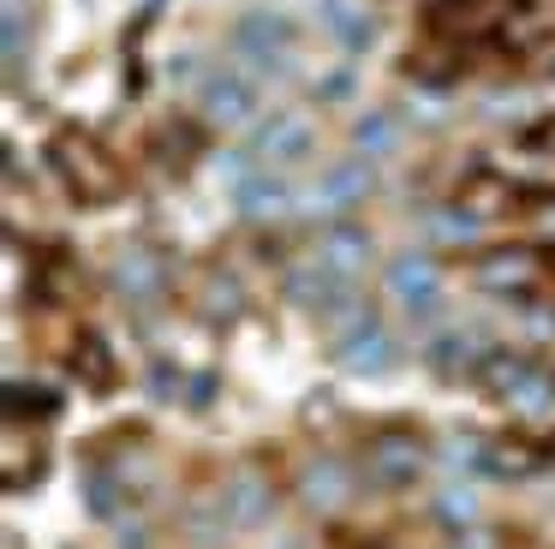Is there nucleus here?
Here are the masks:
<instances>
[{
  "instance_id": "f257e3e1",
  "label": "nucleus",
  "mask_w": 555,
  "mask_h": 549,
  "mask_svg": "<svg viewBox=\"0 0 555 549\" xmlns=\"http://www.w3.org/2000/svg\"><path fill=\"white\" fill-rule=\"evenodd\" d=\"M42 167L61 186V197L73 209H90V215L126 203V191H132V167L114 155V143L102 131L78 126V119H66V126H54L42 138Z\"/></svg>"
},
{
  "instance_id": "f03ea898",
  "label": "nucleus",
  "mask_w": 555,
  "mask_h": 549,
  "mask_svg": "<svg viewBox=\"0 0 555 549\" xmlns=\"http://www.w3.org/2000/svg\"><path fill=\"white\" fill-rule=\"evenodd\" d=\"M472 388L531 430L555 424V365L531 341H495L490 353H483Z\"/></svg>"
},
{
  "instance_id": "7ed1b4c3",
  "label": "nucleus",
  "mask_w": 555,
  "mask_h": 549,
  "mask_svg": "<svg viewBox=\"0 0 555 549\" xmlns=\"http://www.w3.org/2000/svg\"><path fill=\"white\" fill-rule=\"evenodd\" d=\"M317 150H323V119H317L311 107L281 102V107H269L251 131H240V143L216 150V174L221 179H240V174H251V167L299 174V167L317 162Z\"/></svg>"
},
{
  "instance_id": "20e7f679",
  "label": "nucleus",
  "mask_w": 555,
  "mask_h": 549,
  "mask_svg": "<svg viewBox=\"0 0 555 549\" xmlns=\"http://www.w3.org/2000/svg\"><path fill=\"white\" fill-rule=\"evenodd\" d=\"M460 274H466L472 293L502 305V310H526V305L555 293L550 257H543L538 239H483L478 251L460 257Z\"/></svg>"
},
{
  "instance_id": "39448f33",
  "label": "nucleus",
  "mask_w": 555,
  "mask_h": 549,
  "mask_svg": "<svg viewBox=\"0 0 555 549\" xmlns=\"http://www.w3.org/2000/svg\"><path fill=\"white\" fill-rule=\"evenodd\" d=\"M228 60H240L251 78L287 84L305 66V24L287 7H245L228 24Z\"/></svg>"
},
{
  "instance_id": "423d86ee",
  "label": "nucleus",
  "mask_w": 555,
  "mask_h": 549,
  "mask_svg": "<svg viewBox=\"0 0 555 549\" xmlns=\"http://www.w3.org/2000/svg\"><path fill=\"white\" fill-rule=\"evenodd\" d=\"M383 298L412 322V329H436L448 317V263L430 245H406L383 263Z\"/></svg>"
},
{
  "instance_id": "0eeeda50",
  "label": "nucleus",
  "mask_w": 555,
  "mask_h": 549,
  "mask_svg": "<svg viewBox=\"0 0 555 549\" xmlns=\"http://www.w3.org/2000/svg\"><path fill=\"white\" fill-rule=\"evenodd\" d=\"M192 114L204 119L216 138L221 131H251L257 119L269 114L263 78H251L240 60H209V66L192 78Z\"/></svg>"
},
{
  "instance_id": "6e6552de",
  "label": "nucleus",
  "mask_w": 555,
  "mask_h": 549,
  "mask_svg": "<svg viewBox=\"0 0 555 549\" xmlns=\"http://www.w3.org/2000/svg\"><path fill=\"white\" fill-rule=\"evenodd\" d=\"M430 460H436V448L424 442L418 424H383L359 448L364 489H383V496H412L430 477Z\"/></svg>"
},
{
  "instance_id": "1a4fd4ad",
  "label": "nucleus",
  "mask_w": 555,
  "mask_h": 549,
  "mask_svg": "<svg viewBox=\"0 0 555 549\" xmlns=\"http://www.w3.org/2000/svg\"><path fill=\"white\" fill-rule=\"evenodd\" d=\"M328 358H335L347 376H364V382L400 370V334L388 329V317H383V305H376V298H364L347 322H335V329H328Z\"/></svg>"
},
{
  "instance_id": "9d476101",
  "label": "nucleus",
  "mask_w": 555,
  "mask_h": 549,
  "mask_svg": "<svg viewBox=\"0 0 555 549\" xmlns=\"http://www.w3.org/2000/svg\"><path fill=\"white\" fill-rule=\"evenodd\" d=\"M490 346H495L490 329L442 317L436 329L418 334L412 358H418V370L436 382V388H472V376H478V365H483V353H490Z\"/></svg>"
},
{
  "instance_id": "9b49d317",
  "label": "nucleus",
  "mask_w": 555,
  "mask_h": 549,
  "mask_svg": "<svg viewBox=\"0 0 555 549\" xmlns=\"http://www.w3.org/2000/svg\"><path fill=\"white\" fill-rule=\"evenodd\" d=\"M281 298H287L293 310H305V317L328 334L335 322H347L352 310L364 305V281H347L340 269H328V263H317L311 251H305V257L281 274Z\"/></svg>"
},
{
  "instance_id": "f8f14e48",
  "label": "nucleus",
  "mask_w": 555,
  "mask_h": 549,
  "mask_svg": "<svg viewBox=\"0 0 555 549\" xmlns=\"http://www.w3.org/2000/svg\"><path fill=\"white\" fill-rule=\"evenodd\" d=\"M383 162H364V155H335V162H323L311 179H305V203L299 215H311V221H340V215H359L364 203L376 197V186H383V174H376Z\"/></svg>"
},
{
  "instance_id": "ddd939ff",
  "label": "nucleus",
  "mask_w": 555,
  "mask_h": 549,
  "mask_svg": "<svg viewBox=\"0 0 555 549\" xmlns=\"http://www.w3.org/2000/svg\"><path fill=\"white\" fill-rule=\"evenodd\" d=\"M144 162L168 179H185L197 162H216V131L192 114V107H173L156 126L144 131Z\"/></svg>"
},
{
  "instance_id": "4468645a",
  "label": "nucleus",
  "mask_w": 555,
  "mask_h": 549,
  "mask_svg": "<svg viewBox=\"0 0 555 549\" xmlns=\"http://www.w3.org/2000/svg\"><path fill=\"white\" fill-rule=\"evenodd\" d=\"M228 203H233V215H245L251 227L287 221V215H299V203H305V179L281 174V167H251V174L228 179Z\"/></svg>"
},
{
  "instance_id": "2eb2a0df",
  "label": "nucleus",
  "mask_w": 555,
  "mask_h": 549,
  "mask_svg": "<svg viewBox=\"0 0 555 549\" xmlns=\"http://www.w3.org/2000/svg\"><path fill=\"white\" fill-rule=\"evenodd\" d=\"M305 251H311L317 263H328V269H340L347 281H364V274L376 269V257H383V245H376L371 221H359V215H340V221H317L311 239H305Z\"/></svg>"
},
{
  "instance_id": "dca6fc26",
  "label": "nucleus",
  "mask_w": 555,
  "mask_h": 549,
  "mask_svg": "<svg viewBox=\"0 0 555 549\" xmlns=\"http://www.w3.org/2000/svg\"><path fill=\"white\" fill-rule=\"evenodd\" d=\"M311 24L335 42L340 60H364L383 42V18L371 12V0H311Z\"/></svg>"
},
{
  "instance_id": "f3484780",
  "label": "nucleus",
  "mask_w": 555,
  "mask_h": 549,
  "mask_svg": "<svg viewBox=\"0 0 555 549\" xmlns=\"http://www.w3.org/2000/svg\"><path fill=\"white\" fill-rule=\"evenodd\" d=\"M66 370H73V382H85V394H96V400H108L126 382V365H120V353H114V341L102 329H90V322H78L73 346H66Z\"/></svg>"
},
{
  "instance_id": "a211bd4d",
  "label": "nucleus",
  "mask_w": 555,
  "mask_h": 549,
  "mask_svg": "<svg viewBox=\"0 0 555 549\" xmlns=\"http://www.w3.org/2000/svg\"><path fill=\"white\" fill-rule=\"evenodd\" d=\"M299 489H305V501H311V508H323L328 520H335V508H347V501L364 489L359 454H352V460H347V454H317V460L305 465Z\"/></svg>"
},
{
  "instance_id": "6ab92c4d",
  "label": "nucleus",
  "mask_w": 555,
  "mask_h": 549,
  "mask_svg": "<svg viewBox=\"0 0 555 549\" xmlns=\"http://www.w3.org/2000/svg\"><path fill=\"white\" fill-rule=\"evenodd\" d=\"M347 143H352V155H364V162H388V155L406 143V119H400V107L371 102V107H359V114H352Z\"/></svg>"
},
{
  "instance_id": "aec40b11",
  "label": "nucleus",
  "mask_w": 555,
  "mask_h": 549,
  "mask_svg": "<svg viewBox=\"0 0 555 549\" xmlns=\"http://www.w3.org/2000/svg\"><path fill=\"white\" fill-rule=\"evenodd\" d=\"M114 293H120L126 305H156V298H168V263L150 245L120 251V263H114Z\"/></svg>"
},
{
  "instance_id": "412c9836",
  "label": "nucleus",
  "mask_w": 555,
  "mask_h": 549,
  "mask_svg": "<svg viewBox=\"0 0 555 549\" xmlns=\"http://www.w3.org/2000/svg\"><path fill=\"white\" fill-rule=\"evenodd\" d=\"M216 508H221V520H228V525L257 532V525L275 520V484H269V477H257V472H240L228 489H221Z\"/></svg>"
},
{
  "instance_id": "4be33fe9",
  "label": "nucleus",
  "mask_w": 555,
  "mask_h": 549,
  "mask_svg": "<svg viewBox=\"0 0 555 549\" xmlns=\"http://www.w3.org/2000/svg\"><path fill=\"white\" fill-rule=\"evenodd\" d=\"M61 412H66L61 388H49V382H25V376H7V424H25V418H30V430H42V424H54Z\"/></svg>"
},
{
  "instance_id": "5701e85b",
  "label": "nucleus",
  "mask_w": 555,
  "mask_h": 549,
  "mask_svg": "<svg viewBox=\"0 0 555 549\" xmlns=\"http://www.w3.org/2000/svg\"><path fill=\"white\" fill-rule=\"evenodd\" d=\"M364 95V78H359V60H335V66L311 72V107L328 114V107H352Z\"/></svg>"
},
{
  "instance_id": "b1692460",
  "label": "nucleus",
  "mask_w": 555,
  "mask_h": 549,
  "mask_svg": "<svg viewBox=\"0 0 555 549\" xmlns=\"http://www.w3.org/2000/svg\"><path fill=\"white\" fill-rule=\"evenodd\" d=\"M197 305H204L209 322H221V329H228V322L245 317V286L233 281L228 269H209V274H204V293H197Z\"/></svg>"
},
{
  "instance_id": "393cba45",
  "label": "nucleus",
  "mask_w": 555,
  "mask_h": 549,
  "mask_svg": "<svg viewBox=\"0 0 555 549\" xmlns=\"http://www.w3.org/2000/svg\"><path fill=\"white\" fill-rule=\"evenodd\" d=\"M328 549H424V544H406L395 532H376V525H352V520H328Z\"/></svg>"
},
{
  "instance_id": "a878e982",
  "label": "nucleus",
  "mask_w": 555,
  "mask_h": 549,
  "mask_svg": "<svg viewBox=\"0 0 555 549\" xmlns=\"http://www.w3.org/2000/svg\"><path fill=\"white\" fill-rule=\"evenodd\" d=\"M526 78H538V84H543V90H555V42H550V48H543V54H538V60H531V72H526Z\"/></svg>"
}]
</instances>
